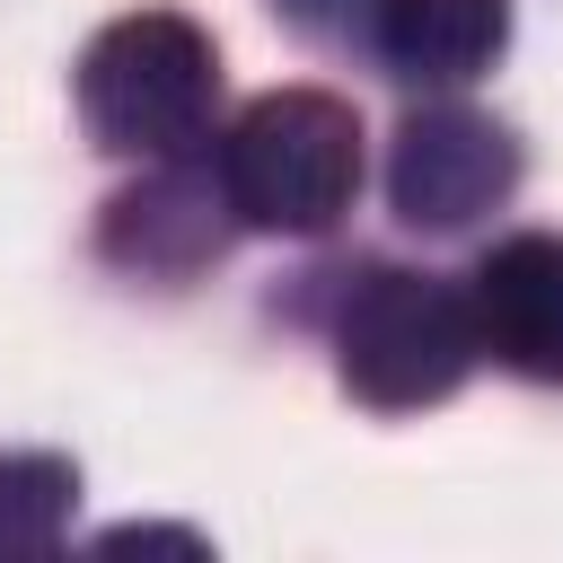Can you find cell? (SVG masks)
<instances>
[{"mask_svg": "<svg viewBox=\"0 0 563 563\" xmlns=\"http://www.w3.org/2000/svg\"><path fill=\"white\" fill-rule=\"evenodd\" d=\"M361 194V114L325 88L255 97L220 141V202L246 229L317 238Z\"/></svg>", "mask_w": 563, "mask_h": 563, "instance_id": "6da1fadb", "label": "cell"}, {"mask_svg": "<svg viewBox=\"0 0 563 563\" xmlns=\"http://www.w3.org/2000/svg\"><path fill=\"white\" fill-rule=\"evenodd\" d=\"M211 97H220V53L194 18L141 9L79 53V123L114 158H185L211 132Z\"/></svg>", "mask_w": 563, "mask_h": 563, "instance_id": "7a4b0ae2", "label": "cell"}, {"mask_svg": "<svg viewBox=\"0 0 563 563\" xmlns=\"http://www.w3.org/2000/svg\"><path fill=\"white\" fill-rule=\"evenodd\" d=\"M334 361H343V387L378 413L440 405L475 369L466 290L431 282V273H369L334 317Z\"/></svg>", "mask_w": 563, "mask_h": 563, "instance_id": "3957f363", "label": "cell"}, {"mask_svg": "<svg viewBox=\"0 0 563 563\" xmlns=\"http://www.w3.org/2000/svg\"><path fill=\"white\" fill-rule=\"evenodd\" d=\"M519 185V141L493 123V114H466V106H431L396 132V158H387V194L413 229H466L484 220L501 194Z\"/></svg>", "mask_w": 563, "mask_h": 563, "instance_id": "277c9868", "label": "cell"}, {"mask_svg": "<svg viewBox=\"0 0 563 563\" xmlns=\"http://www.w3.org/2000/svg\"><path fill=\"white\" fill-rule=\"evenodd\" d=\"M466 317H475V352L563 387V238L493 246L466 282Z\"/></svg>", "mask_w": 563, "mask_h": 563, "instance_id": "5b68a950", "label": "cell"}, {"mask_svg": "<svg viewBox=\"0 0 563 563\" xmlns=\"http://www.w3.org/2000/svg\"><path fill=\"white\" fill-rule=\"evenodd\" d=\"M510 0H369V44L413 88H466L493 70Z\"/></svg>", "mask_w": 563, "mask_h": 563, "instance_id": "8992f818", "label": "cell"}, {"mask_svg": "<svg viewBox=\"0 0 563 563\" xmlns=\"http://www.w3.org/2000/svg\"><path fill=\"white\" fill-rule=\"evenodd\" d=\"M70 510H79L70 457H35V449L0 457V554H53L70 537Z\"/></svg>", "mask_w": 563, "mask_h": 563, "instance_id": "52a82bcc", "label": "cell"}, {"mask_svg": "<svg viewBox=\"0 0 563 563\" xmlns=\"http://www.w3.org/2000/svg\"><path fill=\"white\" fill-rule=\"evenodd\" d=\"M97 545H106V554H132V545H176V554H202V537H194V528H106Z\"/></svg>", "mask_w": 563, "mask_h": 563, "instance_id": "ba28073f", "label": "cell"}, {"mask_svg": "<svg viewBox=\"0 0 563 563\" xmlns=\"http://www.w3.org/2000/svg\"><path fill=\"white\" fill-rule=\"evenodd\" d=\"M282 9H290V18H308V26H352V18L369 26V0H282Z\"/></svg>", "mask_w": 563, "mask_h": 563, "instance_id": "9c48e42d", "label": "cell"}]
</instances>
